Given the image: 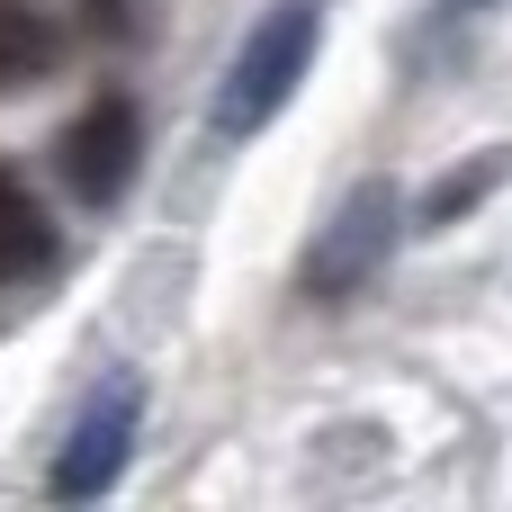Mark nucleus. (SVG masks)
<instances>
[{
	"label": "nucleus",
	"instance_id": "3",
	"mask_svg": "<svg viewBox=\"0 0 512 512\" xmlns=\"http://www.w3.org/2000/svg\"><path fill=\"white\" fill-rule=\"evenodd\" d=\"M135 423H144V387H135V378H108V387L81 405V423H72L63 459H54V495H63V504H90V495H108V486L126 477Z\"/></svg>",
	"mask_w": 512,
	"mask_h": 512
},
{
	"label": "nucleus",
	"instance_id": "6",
	"mask_svg": "<svg viewBox=\"0 0 512 512\" xmlns=\"http://www.w3.org/2000/svg\"><path fill=\"white\" fill-rule=\"evenodd\" d=\"M54 252V234H45V207L0 171V279H27L36 261Z\"/></svg>",
	"mask_w": 512,
	"mask_h": 512
},
{
	"label": "nucleus",
	"instance_id": "7",
	"mask_svg": "<svg viewBox=\"0 0 512 512\" xmlns=\"http://www.w3.org/2000/svg\"><path fill=\"white\" fill-rule=\"evenodd\" d=\"M504 180V153H477L468 171H450V180H432V198H423V225H450V216H468L486 189Z\"/></svg>",
	"mask_w": 512,
	"mask_h": 512
},
{
	"label": "nucleus",
	"instance_id": "5",
	"mask_svg": "<svg viewBox=\"0 0 512 512\" xmlns=\"http://www.w3.org/2000/svg\"><path fill=\"white\" fill-rule=\"evenodd\" d=\"M63 63V27L36 0H0V90H27Z\"/></svg>",
	"mask_w": 512,
	"mask_h": 512
},
{
	"label": "nucleus",
	"instance_id": "2",
	"mask_svg": "<svg viewBox=\"0 0 512 512\" xmlns=\"http://www.w3.org/2000/svg\"><path fill=\"white\" fill-rule=\"evenodd\" d=\"M396 225H405V198H396L387 180H360V189L333 207V225L315 234V252H306V270H297V288H306L315 306H342L351 288H369V279L387 270Z\"/></svg>",
	"mask_w": 512,
	"mask_h": 512
},
{
	"label": "nucleus",
	"instance_id": "8",
	"mask_svg": "<svg viewBox=\"0 0 512 512\" xmlns=\"http://www.w3.org/2000/svg\"><path fill=\"white\" fill-rule=\"evenodd\" d=\"M441 9H450V18H468V9H486V0H441Z\"/></svg>",
	"mask_w": 512,
	"mask_h": 512
},
{
	"label": "nucleus",
	"instance_id": "4",
	"mask_svg": "<svg viewBox=\"0 0 512 512\" xmlns=\"http://www.w3.org/2000/svg\"><path fill=\"white\" fill-rule=\"evenodd\" d=\"M63 180H72V198L81 207H108V198H126V180H135V162H144V126H135V99H90L72 126H63Z\"/></svg>",
	"mask_w": 512,
	"mask_h": 512
},
{
	"label": "nucleus",
	"instance_id": "1",
	"mask_svg": "<svg viewBox=\"0 0 512 512\" xmlns=\"http://www.w3.org/2000/svg\"><path fill=\"white\" fill-rule=\"evenodd\" d=\"M315 36H324V0H279V9H261V18L243 27V45H234L216 99H207V126H216L225 144L261 135V126L297 99V81H306V63H315Z\"/></svg>",
	"mask_w": 512,
	"mask_h": 512
}]
</instances>
